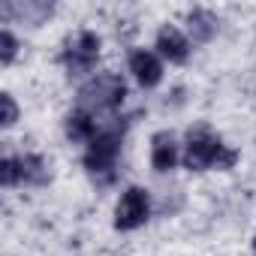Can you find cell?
<instances>
[{"instance_id": "obj_1", "label": "cell", "mask_w": 256, "mask_h": 256, "mask_svg": "<svg viewBox=\"0 0 256 256\" xmlns=\"http://www.w3.org/2000/svg\"><path fill=\"white\" fill-rule=\"evenodd\" d=\"M235 160H238V154L229 151L217 136H211L208 130H202V126H199V130H190V136H187V154H184V166L187 169H196V172L211 169V166L229 169Z\"/></svg>"}, {"instance_id": "obj_2", "label": "cell", "mask_w": 256, "mask_h": 256, "mask_svg": "<svg viewBox=\"0 0 256 256\" xmlns=\"http://www.w3.org/2000/svg\"><path fill=\"white\" fill-rule=\"evenodd\" d=\"M126 96V84L120 76L114 72H106V76H96L90 78L82 90H78V106L84 112H102V108H114L120 106Z\"/></svg>"}, {"instance_id": "obj_3", "label": "cell", "mask_w": 256, "mask_h": 256, "mask_svg": "<svg viewBox=\"0 0 256 256\" xmlns=\"http://www.w3.org/2000/svg\"><path fill=\"white\" fill-rule=\"evenodd\" d=\"M120 151V130L118 126H106L96 130V136L88 142V154H84V166L90 175H108L114 160Z\"/></svg>"}, {"instance_id": "obj_4", "label": "cell", "mask_w": 256, "mask_h": 256, "mask_svg": "<svg viewBox=\"0 0 256 256\" xmlns=\"http://www.w3.org/2000/svg\"><path fill=\"white\" fill-rule=\"evenodd\" d=\"M148 214H151V202H148V193L142 190V187H130L124 196H120V202H118V208H114V226L118 229H139L145 220H148Z\"/></svg>"}, {"instance_id": "obj_5", "label": "cell", "mask_w": 256, "mask_h": 256, "mask_svg": "<svg viewBox=\"0 0 256 256\" xmlns=\"http://www.w3.org/2000/svg\"><path fill=\"white\" fill-rule=\"evenodd\" d=\"M96 58H100V40H96V34H90V30L78 34V36L70 42V48L64 52V64H66L70 76L88 72V70L96 64Z\"/></svg>"}, {"instance_id": "obj_6", "label": "cell", "mask_w": 256, "mask_h": 256, "mask_svg": "<svg viewBox=\"0 0 256 256\" xmlns=\"http://www.w3.org/2000/svg\"><path fill=\"white\" fill-rule=\"evenodd\" d=\"M157 48H160V54H163L166 60H172V64H184L187 54H190L187 36H184L178 28H172V24H166V28L157 34Z\"/></svg>"}, {"instance_id": "obj_7", "label": "cell", "mask_w": 256, "mask_h": 256, "mask_svg": "<svg viewBox=\"0 0 256 256\" xmlns=\"http://www.w3.org/2000/svg\"><path fill=\"white\" fill-rule=\"evenodd\" d=\"M130 72L136 76V82L142 88H154L163 78V64L151 52H133L130 54Z\"/></svg>"}, {"instance_id": "obj_8", "label": "cell", "mask_w": 256, "mask_h": 256, "mask_svg": "<svg viewBox=\"0 0 256 256\" xmlns=\"http://www.w3.org/2000/svg\"><path fill=\"white\" fill-rule=\"evenodd\" d=\"M151 163H154L157 172L175 169V163H178V145H175L172 133H157L151 139Z\"/></svg>"}, {"instance_id": "obj_9", "label": "cell", "mask_w": 256, "mask_h": 256, "mask_svg": "<svg viewBox=\"0 0 256 256\" xmlns=\"http://www.w3.org/2000/svg\"><path fill=\"white\" fill-rule=\"evenodd\" d=\"M66 136H70L72 142H90V139L96 136V126H94L90 112L78 108V112H72V114L66 118Z\"/></svg>"}, {"instance_id": "obj_10", "label": "cell", "mask_w": 256, "mask_h": 256, "mask_svg": "<svg viewBox=\"0 0 256 256\" xmlns=\"http://www.w3.org/2000/svg\"><path fill=\"white\" fill-rule=\"evenodd\" d=\"M4 16H18L28 24H40L46 16H52V4H34V0L30 4H4Z\"/></svg>"}, {"instance_id": "obj_11", "label": "cell", "mask_w": 256, "mask_h": 256, "mask_svg": "<svg viewBox=\"0 0 256 256\" xmlns=\"http://www.w3.org/2000/svg\"><path fill=\"white\" fill-rule=\"evenodd\" d=\"M187 24H190V34H193L196 42H208L217 30V16L208 12V10H193L187 16Z\"/></svg>"}, {"instance_id": "obj_12", "label": "cell", "mask_w": 256, "mask_h": 256, "mask_svg": "<svg viewBox=\"0 0 256 256\" xmlns=\"http://www.w3.org/2000/svg\"><path fill=\"white\" fill-rule=\"evenodd\" d=\"M18 181H24V184H46V181H48V166H46V160L36 157V154L18 157Z\"/></svg>"}, {"instance_id": "obj_13", "label": "cell", "mask_w": 256, "mask_h": 256, "mask_svg": "<svg viewBox=\"0 0 256 256\" xmlns=\"http://www.w3.org/2000/svg\"><path fill=\"white\" fill-rule=\"evenodd\" d=\"M0 181H4V187H12L18 181V160L16 157H6L0 163Z\"/></svg>"}, {"instance_id": "obj_14", "label": "cell", "mask_w": 256, "mask_h": 256, "mask_svg": "<svg viewBox=\"0 0 256 256\" xmlns=\"http://www.w3.org/2000/svg\"><path fill=\"white\" fill-rule=\"evenodd\" d=\"M16 48H18L16 36H12L10 30H4V34H0V60H4V64H12V58H16Z\"/></svg>"}, {"instance_id": "obj_15", "label": "cell", "mask_w": 256, "mask_h": 256, "mask_svg": "<svg viewBox=\"0 0 256 256\" xmlns=\"http://www.w3.org/2000/svg\"><path fill=\"white\" fill-rule=\"evenodd\" d=\"M0 106H4V118H0V124H4V126H12V124L18 120V106H16V100H12L10 94H4V96H0Z\"/></svg>"}, {"instance_id": "obj_16", "label": "cell", "mask_w": 256, "mask_h": 256, "mask_svg": "<svg viewBox=\"0 0 256 256\" xmlns=\"http://www.w3.org/2000/svg\"><path fill=\"white\" fill-rule=\"evenodd\" d=\"M253 250H256V241H253Z\"/></svg>"}]
</instances>
